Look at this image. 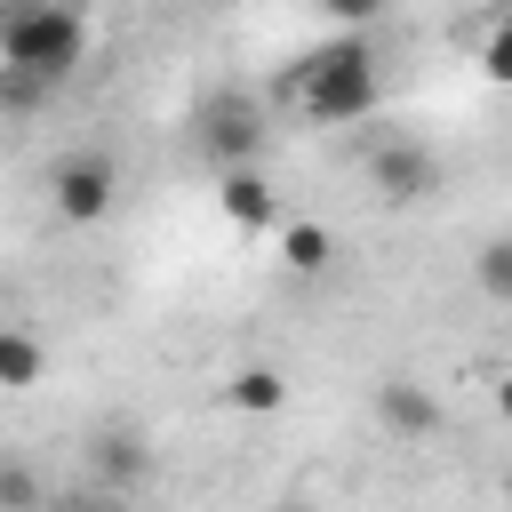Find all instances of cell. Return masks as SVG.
Instances as JSON below:
<instances>
[{"label":"cell","mask_w":512,"mask_h":512,"mask_svg":"<svg viewBox=\"0 0 512 512\" xmlns=\"http://www.w3.org/2000/svg\"><path fill=\"white\" fill-rule=\"evenodd\" d=\"M296 104H304V120H320V128H352V120H368V112L384 104V64H376V48H368L360 32L312 48L304 72H296Z\"/></svg>","instance_id":"6da1fadb"},{"label":"cell","mask_w":512,"mask_h":512,"mask_svg":"<svg viewBox=\"0 0 512 512\" xmlns=\"http://www.w3.org/2000/svg\"><path fill=\"white\" fill-rule=\"evenodd\" d=\"M88 56V24L72 0H16L0 24V64L8 80H72Z\"/></svg>","instance_id":"7a4b0ae2"},{"label":"cell","mask_w":512,"mask_h":512,"mask_svg":"<svg viewBox=\"0 0 512 512\" xmlns=\"http://www.w3.org/2000/svg\"><path fill=\"white\" fill-rule=\"evenodd\" d=\"M192 144L216 160V168H248L264 152V104L248 88H216L192 104Z\"/></svg>","instance_id":"3957f363"},{"label":"cell","mask_w":512,"mask_h":512,"mask_svg":"<svg viewBox=\"0 0 512 512\" xmlns=\"http://www.w3.org/2000/svg\"><path fill=\"white\" fill-rule=\"evenodd\" d=\"M368 184H376L392 208H416V200L440 192V152L416 144V136H384V144L368 152Z\"/></svg>","instance_id":"277c9868"},{"label":"cell","mask_w":512,"mask_h":512,"mask_svg":"<svg viewBox=\"0 0 512 512\" xmlns=\"http://www.w3.org/2000/svg\"><path fill=\"white\" fill-rule=\"evenodd\" d=\"M56 216L64 224H96L104 208H112V192H120V176H112V160L104 152H72V160H56Z\"/></svg>","instance_id":"5b68a950"},{"label":"cell","mask_w":512,"mask_h":512,"mask_svg":"<svg viewBox=\"0 0 512 512\" xmlns=\"http://www.w3.org/2000/svg\"><path fill=\"white\" fill-rule=\"evenodd\" d=\"M216 208H224L240 232H272V224H280V192H272V176H264L256 160L216 176Z\"/></svg>","instance_id":"8992f818"},{"label":"cell","mask_w":512,"mask_h":512,"mask_svg":"<svg viewBox=\"0 0 512 512\" xmlns=\"http://www.w3.org/2000/svg\"><path fill=\"white\" fill-rule=\"evenodd\" d=\"M376 424L400 432V440H432V432H440V400H432V384H416V376H384V384H376Z\"/></svg>","instance_id":"52a82bcc"},{"label":"cell","mask_w":512,"mask_h":512,"mask_svg":"<svg viewBox=\"0 0 512 512\" xmlns=\"http://www.w3.org/2000/svg\"><path fill=\"white\" fill-rule=\"evenodd\" d=\"M288 400V376L280 368H240L232 384H224V408H240V416H272Z\"/></svg>","instance_id":"ba28073f"},{"label":"cell","mask_w":512,"mask_h":512,"mask_svg":"<svg viewBox=\"0 0 512 512\" xmlns=\"http://www.w3.org/2000/svg\"><path fill=\"white\" fill-rule=\"evenodd\" d=\"M40 384V344L32 328H0V392H32Z\"/></svg>","instance_id":"9c48e42d"},{"label":"cell","mask_w":512,"mask_h":512,"mask_svg":"<svg viewBox=\"0 0 512 512\" xmlns=\"http://www.w3.org/2000/svg\"><path fill=\"white\" fill-rule=\"evenodd\" d=\"M328 256H336L328 224H288V232H280V264H288V272H328Z\"/></svg>","instance_id":"30bf717a"},{"label":"cell","mask_w":512,"mask_h":512,"mask_svg":"<svg viewBox=\"0 0 512 512\" xmlns=\"http://www.w3.org/2000/svg\"><path fill=\"white\" fill-rule=\"evenodd\" d=\"M472 280H480V296H488V304H512V232L480 240V256H472Z\"/></svg>","instance_id":"8fae6325"},{"label":"cell","mask_w":512,"mask_h":512,"mask_svg":"<svg viewBox=\"0 0 512 512\" xmlns=\"http://www.w3.org/2000/svg\"><path fill=\"white\" fill-rule=\"evenodd\" d=\"M480 72H488L496 88H512V16L488 24V40H480Z\"/></svg>","instance_id":"7c38bea8"},{"label":"cell","mask_w":512,"mask_h":512,"mask_svg":"<svg viewBox=\"0 0 512 512\" xmlns=\"http://www.w3.org/2000/svg\"><path fill=\"white\" fill-rule=\"evenodd\" d=\"M0 504H8V512H32V472H24V464L0 472Z\"/></svg>","instance_id":"4fadbf2b"},{"label":"cell","mask_w":512,"mask_h":512,"mask_svg":"<svg viewBox=\"0 0 512 512\" xmlns=\"http://www.w3.org/2000/svg\"><path fill=\"white\" fill-rule=\"evenodd\" d=\"M320 8H328V16H336V24H352V32H360V24H376V16H384V0H320Z\"/></svg>","instance_id":"5bb4252c"},{"label":"cell","mask_w":512,"mask_h":512,"mask_svg":"<svg viewBox=\"0 0 512 512\" xmlns=\"http://www.w3.org/2000/svg\"><path fill=\"white\" fill-rule=\"evenodd\" d=\"M104 472H128V480H136V472H144V448H136V440H104Z\"/></svg>","instance_id":"9a60e30c"},{"label":"cell","mask_w":512,"mask_h":512,"mask_svg":"<svg viewBox=\"0 0 512 512\" xmlns=\"http://www.w3.org/2000/svg\"><path fill=\"white\" fill-rule=\"evenodd\" d=\"M496 416L512 424V376H496Z\"/></svg>","instance_id":"2e32d148"},{"label":"cell","mask_w":512,"mask_h":512,"mask_svg":"<svg viewBox=\"0 0 512 512\" xmlns=\"http://www.w3.org/2000/svg\"><path fill=\"white\" fill-rule=\"evenodd\" d=\"M272 512H312V504H296V496H288V504H272Z\"/></svg>","instance_id":"e0dca14e"},{"label":"cell","mask_w":512,"mask_h":512,"mask_svg":"<svg viewBox=\"0 0 512 512\" xmlns=\"http://www.w3.org/2000/svg\"><path fill=\"white\" fill-rule=\"evenodd\" d=\"M504 504H512V464H504Z\"/></svg>","instance_id":"ac0fdd59"}]
</instances>
